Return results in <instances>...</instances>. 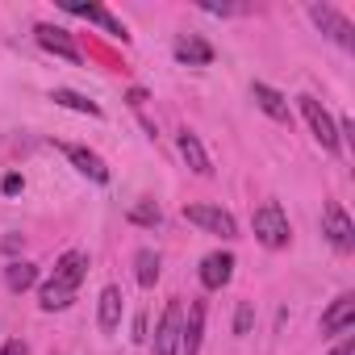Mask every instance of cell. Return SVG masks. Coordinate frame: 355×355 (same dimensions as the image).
<instances>
[{
    "label": "cell",
    "instance_id": "obj_1",
    "mask_svg": "<svg viewBox=\"0 0 355 355\" xmlns=\"http://www.w3.org/2000/svg\"><path fill=\"white\" fill-rule=\"evenodd\" d=\"M251 230H255V239H259L268 251H280V247H288V239H293V230H288V218H284V209H280L276 201H263V205L255 209V218H251Z\"/></svg>",
    "mask_w": 355,
    "mask_h": 355
},
{
    "label": "cell",
    "instance_id": "obj_2",
    "mask_svg": "<svg viewBox=\"0 0 355 355\" xmlns=\"http://www.w3.org/2000/svg\"><path fill=\"white\" fill-rule=\"evenodd\" d=\"M297 105H301V113H305V121H309L318 146H322V150H338V125H334V117L322 109V101H313V96H297Z\"/></svg>",
    "mask_w": 355,
    "mask_h": 355
},
{
    "label": "cell",
    "instance_id": "obj_3",
    "mask_svg": "<svg viewBox=\"0 0 355 355\" xmlns=\"http://www.w3.org/2000/svg\"><path fill=\"white\" fill-rule=\"evenodd\" d=\"M322 226H326V239H330V247L334 251H351L355 247V222L347 218V209L338 205V201H326V209H322Z\"/></svg>",
    "mask_w": 355,
    "mask_h": 355
},
{
    "label": "cell",
    "instance_id": "obj_4",
    "mask_svg": "<svg viewBox=\"0 0 355 355\" xmlns=\"http://www.w3.org/2000/svg\"><path fill=\"white\" fill-rule=\"evenodd\" d=\"M180 330H184V309L171 301L155 326V355H180Z\"/></svg>",
    "mask_w": 355,
    "mask_h": 355
},
{
    "label": "cell",
    "instance_id": "obj_5",
    "mask_svg": "<svg viewBox=\"0 0 355 355\" xmlns=\"http://www.w3.org/2000/svg\"><path fill=\"white\" fill-rule=\"evenodd\" d=\"M184 218H189L193 226L209 230V234H222V239H234V234H239L234 218H230L226 209H218V205H184Z\"/></svg>",
    "mask_w": 355,
    "mask_h": 355
},
{
    "label": "cell",
    "instance_id": "obj_6",
    "mask_svg": "<svg viewBox=\"0 0 355 355\" xmlns=\"http://www.w3.org/2000/svg\"><path fill=\"white\" fill-rule=\"evenodd\" d=\"M309 17H313V26H318L322 34H330L338 46H355V26H351L338 9H330V5H313Z\"/></svg>",
    "mask_w": 355,
    "mask_h": 355
},
{
    "label": "cell",
    "instance_id": "obj_7",
    "mask_svg": "<svg viewBox=\"0 0 355 355\" xmlns=\"http://www.w3.org/2000/svg\"><path fill=\"white\" fill-rule=\"evenodd\" d=\"M63 9L67 13H76V17H84V21H92V26H101L109 38H121V42H130V34H125V26L105 9V5H76V0H63Z\"/></svg>",
    "mask_w": 355,
    "mask_h": 355
},
{
    "label": "cell",
    "instance_id": "obj_8",
    "mask_svg": "<svg viewBox=\"0 0 355 355\" xmlns=\"http://www.w3.org/2000/svg\"><path fill=\"white\" fill-rule=\"evenodd\" d=\"M34 34H38V46H42V51H51V55H59V59H67V63H80V46L71 42L67 30L42 21V26H34Z\"/></svg>",
    "mask_w": 355,
    "mask_h": 355
},
{
    "label": "cell",
    "instance_id": "obj_9",
    "mask_svg": "<svg viewBox=\"0 0 355 355\" xmlns=\"http://www.w3.org/2000/svg\"><path fill=\"white\" fill-rule=\"evenodd\" d=\"M63 155L76 163V171H84V175H88V180L109 184V167H105V159H101L96 150H88V146H80V142H63Z\"/></svg>",
    "mask_w": 355,
    "mask_h": 355
},
{
    "label": "cell",
    "instance_id": "obj_10",
    "mask_svg": "<svg viewBox=\"0 0 355 355\" xmlns=\"http://www.w3.org/2000/svg\"><path fill=\"white\" fill-rule=\"evenodd\" d=\"M84 276H88V255H84V251H63V255H59V263H55V276H51V280L76 293Z\"/></svg>",
    "mask_w": 355,
    "mask_h": 355
},
{
    "label": "cell",
    "instance_id": "obj_11",
    "mask_svg": "<svg viewBox=\"0 0 355 355\" xmlns=\"http://www.w3.org/2000/svg\"><path fill=\"white\" fill-rule=\"evenodd\" d=\"M230 276H234V255L230 251H214V255L201 259V284L205 288H226Z\"/></svg>",
    "mask_w": 355,
    "mask_h": 355
},
{
    "label": "cell",
    "instance_id": "obj_12",
    "mask_svg": "<svg viewBox=\"0 0 355 355\" xmlns=\"http://www.w3.org/2000/svg\"><path fill=\"white\" fill-rule=\"evenodd\" d=\"M171 55L180 59V63H189V67H209L214 63V46L205 38H197V34H180L175 46H171Z\"/></svg>",
    "mask_w": 355,
    "mask_h": 355
},
{
    "label": "cell",
    "instance_id": "obj_13",
    "mask_svg": "<svg viewBox=\"0 0 355 355\" xmlns=\"http://www.w3.org/2000/svg\"><path fill=\"white\" fill-rule=\"evenodd\" d=\"M351 322H355V297L343 293V297H334V305L322 313V334H347Z\"/></svg>",
    "mask_w": 355,
    "mask_h": 355
},
{
    "label": "cell",
    "instance_id": "obj_14",
    "mask_svg": "<svg viewBox=\"0 0 355 355\" xmlns=\"http://www.w3.org/2000/svg\"><path fill=\"white\" fill-rule=\"evenodd\" d=\"M201 338H205V301H193L189 318H184V330H180V355H197Z\"/></svg>",
    "mask_w": 355,
    "mask_h": 355
},
{
    "label": "cell",
    "instance_id": "obj_15",
    "mask_svg": "<svg viewBox=\"0 0 355 355\" xmlns=\"http://www.w3.org/2000/svg\"><path fill=\"white\" fill-rule=\"evenodd\" d=\"M251 96H255V105H259L272 121H288V96H284V92H276L272 84H251Z\"/></svg>",
    "mask_w": 355,
    "mask_h": 355
},
{
    "label": "cell",
    "instance_id": "obj_16",
    "mask_svg": "<svg viewBox=\"0 0 355 355\" xmlns=\"http://www.w3.org/2000/svg\"><path fill=\"white\" fill-rule=\"evenodd\" d=\"M121 301H125V297H121V288H117V284H109V288L101 293L96 322H101V330H105V334H113V330L121 326Z\"/></svg>",
    "mask_w": 355,
    "mask_h": 355
},
{
    "label": "cell",
    "instance_id": "obj_17",
    "mask_svg": "<svg viewBox=\"0 0 355 355\" xmlns=\"http://www.w3.org/2000/svg\"><path fill=\"white\" fill-rule=\"evenodd\" d=\"M180 155H184V163H189L197 175H214V163H209V155H205V146H201V138H197L193 130L180 134Z\"/></svg>",
    "mask_w": 355,
    "mask_h": 355
},
{
    "label": "cell",
    "instance_id": "obj_18",
    "mask_svg": "<svg viewBox=\"0 0 355 355\" xmlns=\"http://www.w3.org/2000/svg\"><path fill=\"white\" fill-rule=\"evenodd\" d=\"M34 280H38V263H30V259H13V263L5 268V284H9L13 293L34 288Z\"/></svg>",
    "mask_w": 355,
    "mask_h": 355
},
{
    "label": "cell",
    "instance_id": "obj_19",
    "mask_svg": "<svg viewBox=\"0 0 355 355\" xmlns=\"http://www.w3.org/2000/svg\"><path fill=\"white\" fill-rule=\"evenodd\" d=\"M159 268H163V259H159L150 247H142V251L134 255V276H138V284H142V288H155V280H159Z\"/></svg>",
    "mask_w": 355,
    "mask_h": 355
},
{
    "label": "cell",
    "instance_id": "obj_20",
    "mask_svg": "<svg viewBox=\"0 0 355 355\" xmlns=\"http://www.w3.org/2000/svg\"><path fill=\"white\" fill-rule=\"evenodd\" d=\"M71 301H76V293L63 288V284H55V280H46V284L38 288V305H42L46 313H59V309H67Z\"/></svg>",
    "mask_w": 355,
    "mask_h": 355
},
{
    "label": "cell",
    "instance_id": "obj_21",
    "mask_svg": "<svg viewBox=\"0 0 355 355\" xmlns=\"http://www.w3.org/2000/svg\"><path fill=\"white\" fill-rule=\"evenodd\" d=\"M51 101H55V105H63V109H76V113L101 117V105H96V101H88L84 92H71V88H55V92H51Z\"/></svg>",
    "mask_w": 355,
    "mask_h": 355
},
{
    "label": "cell",
    "instance_id": "obj_22",
    "mask_svg": "<svg viewBox=\"0 0 355 355\" xmlns=\"http://www.w3.org/2000/svg\"><path fill=\"white\" fill-rule=\"evenodd\" d=\"M125 218H130L134 226H159V222H163V214H159V205H155V201H138Z\"/></svg>",
    "mask_w": 355,
    "mask_h": 355
},
{
    "label": "cell",
    "instance_id": "obj_23",
    "mask_svg": "<svg viewBox=\"0 0 355 355\" xmlns=\"http://www.w3.org/2000/svg\"><path fill=\"white\" fill-rule=\"evenodd\" d=\"M251 322H255V309H251V301H243V305H239V313H234V334H247V330H251Z\"/></svg>",
    "mask_w": 355,
    "mask_h": 355
},
{
    "label": "cell",
    "instance_id": "obj_24",
    "mask_svg": "<svg viewBox=\"0 0 355 355\" xmlns=\"http://www.w3.org/2000/svg\"><path fill=\"white\" fill-rule=\"evenodd\" d=\"M21 189H26V180H21L17 171H9V175H5V184H0V193H9V197H13V193H21Z\"/></svg>",
    "mask_w": 355,
    "mask_h": 355
},
{
    "label": "cell",
    "instance_id": "obj_25",
    "mask_svg": "<svg viewBox=\"0 0 355 355\" xmlns=\"http://www.w3.org/2000/svg\"><path fill=\"white\" fill-rule=\"evenodd\" d=\"M0 355H30V347H26L21 338H13V343H5V347H0Z\"/></svg>",
    "mask_w": 355,
    "mask_h": 355
},
{
    "label": "cell",
    "instance_id": "obj_26",
    "mask_svg": "<svg viewBox=\"0 0 355 355\" xmlns=\"http://www.w3.org/2000/svg\"><path fill=\"white\" fill-rule=\"evenodd\" d=\"M330 355H355V334L347 330V338H343V343H338V347H334Z\"/></svg>",
    "mask_w": 355,
    "mask_h": 355
},
{
    "label": "cell",
    "instance_id": "obj_27",
    "mask_svg": "<svg viewBox=\"0 0 355 355\" xmlns=\"http://www.w3.org/2000/svg\"><path fill=\"white\" fill-rule=\"evenodd\" d=\"M125 101H130L134 109H142V105H146V88H130V92H125Z\"/></svg>",
    "mask_w": 355,
    "mask_h": 355
}]
</instances>
